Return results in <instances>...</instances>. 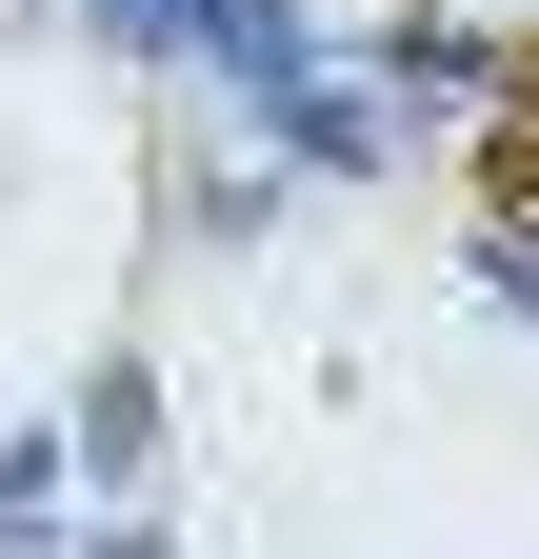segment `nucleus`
<instances>
[{"label": "nucleus", "instance_id": "obj_1", "mask_svg": "<svg viewBox=\"0 0 539 559\" xmlns=\"http://www.w3.org/2000/svg\"><path fill=\"white\" fill-rule=\"evenodd\" d=\"M519 100H539V81H519ZM500 200H539V120H519V140H500Z\"/></svg>", "mask_w": 539, "mask_h": 559}]
</instances>
